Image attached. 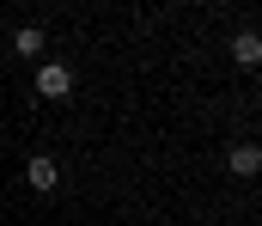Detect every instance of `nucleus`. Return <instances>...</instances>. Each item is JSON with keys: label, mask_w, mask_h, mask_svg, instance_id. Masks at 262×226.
Wrapping results in <instances>:
<instances>
[{"label": "nucleus", "mask_w": 262, "mask_h": 226, "mask_svg": "<svg viewBox=\"0 0 262 226\" xmlns=\"http://www.w3.org/2000/svg\"><path fill=\"white\" fill-rule=\"evenodd\" d=\"M55 183H61V165H55L49 153H37V159H31V190H55Z\"/></svg>", "instance_id": "20e7f679"}, {"label": "nucleus", "mask_w": 262, "mask_h": 226, "mask_svg": "<svg viewBox=\"0 0 262 226\" xmlns=\"http://www.w3.org/2000/svg\"><path fill=\"white\" fill-rule=\"evenodd\" d=\"M232 61H238V68H262V37L256 31H238V37H232Z\"/></svg>", "instance_id": "7ed1b4c3"}, {"label": "nucleus", "mask_w": 262, "mask_h": 226, "mask_svg": "<svg viewBox=\"0 0 262 226\" xmlns=\"http://www.w3.org/2000/svg\"><path fill=\"white\" fill-rule=\"evenodd\" d=\"M12 55H25V61H43V31H37V25H25V31L12 37Z\"/></svg>", "instance_id": "39448f33"}, {"label": "nucleus", "mask_w": 262, "mask_h": 226, "mask_svg": "<svg viewBox=\"0 0 262 226\" xmlns=\"http://www.w3.org/2000/svg\"><path fill=\"white\" fill-rule=\"evenodd\" d=\"M226 165H232V177H256L262 171V147L256 141H238V147L226 153Z\"/></svg>", "instance_id": "f03ea898"}, {"label": "nucleus", "mask_w": 262, "mask_h": 226, "mask_svg": "<svg viewBox=\"0 0 262 226\" xmlns=\"http://www.w3.org/2000/svg\"><path fill=\"white\" fill-rule=\"evenodd\" d=\"M73 92V74L61 61H37V98H67Z\"/></svg>", "instance_id": "f257e3e1"}]
</instances>
